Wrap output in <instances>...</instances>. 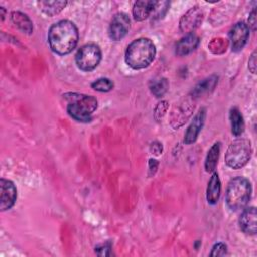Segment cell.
Listing matches in <instances>:
<instances>
[{
	"label": "cell",
	"mask_w": 257,
	"mask_h": 257,
	"mask_svg": "<svg viewBox=\"0 0 257 257\" xmlns=\"http://www.w3.org/2000/svg\"><path fill=\"white\" fill-rule=\"evenodd\" d=\"M0 11H1V19L4 20V17H5V9H4V7H0Z\"/></svg>",
	"instance_id": "cell-30"
},
{
	"label": "cell",
	"mask_w": 257,
	"mask_h": 257,
	"mask_svg": "<svg viewBox=\"0 0 257 257\" xmlns=\"http://www.w3.org/2000/svg\"><path fill=\"white\" fill-rule=\"evenodd\" d=\"M240 229L247 235L256 234V209L255 207L244 208L239 218Z\"/></svg>",
	"instance_id": "cell-12"
},
{
	"label": "cell",
	"mask_w": 257,
	"mask_h": 257,
	"mask_svg": "<svg viewBox=\"0 0 257 257\" xmlns=\"http://www.w3.org/2000/svg\"><path fill=\"white\" fill-rule=\"evenodd\" d=\"M150 151L153 155L155 156H159L162 154L163 152V146L161 143L159 142H154L151 144V147H150Z\"/></svg>",
	"instance_id": "cell-27"
},
{
	"label": "cell",
	"mask_w": 257,
	"mask_h": 257,
	"mask_svg": "<svg viewBox=\"0 0 257 257\" xmlns=\"http://www.w3.org/2000/svg\"><path fill=\"white\" fill-rule=\"evenodd\" d=\"M110 249H111V246L109 243L101 244L95 247V253L99 256H109L111 254Z\"/></svg>",
	"instance_id": "cell-25"
},
{
	"label": "cell",
	"mask_w": 257,
	"mask_h": 257,
	"mask_svg": "<svg viewBox=\"0 0 257 257\" xmlns=\"http://www.w3.org/2000/svg\"><path fill=\"white\" fill-rule=\"evenodd\" d=\"M217 83H218V76H216V75L209 76V77L203 79L202 81H200L193 88L191 93H192L193 97H200L201 95L212 91L215 88Z\"/></svg>",
	"instance_id": "cell-17"
},
{
	"label": "cell",
	"mask_w": 257,
	"mask_h": 257,
	"mask_svg": "<svg viewBox=\"0 0 257 257\" xmlns=\"http://www.w3.org/2000/svg\"><path fill=\"white\" fill-rule=\"evenodd\" d=\"M79 33L76 25L67 19L52 24L48 30L47 39L51 50L59 55L70 53L77 45Z\"/></svg>",
	"instance_id": "cell-1"
},
{
	"label": "cell",
	"mask_w": 257,
	"mask_h": 257,
	"mask_svg": "<svg viewBox=\"0 0 257 257\" xmlns=\"http://www.w3.org/2000/svg\"><path fill=\"white\" fill-rule=\"evenodd\" d=\"M91 88L99 92H108L113 88V82L109 78L101 77L91 83Z\"/></svg>",
	"instance_id": "cell-22"
},
{
	"label": "cell",
	"mask_w": 257,
	"mask_h": 257,
	"mask_svg": "<svg viewBox=\"0 0 257 257\" xmlns=\"http://www.w3.org/2000/svg\"><path fill=\"white\" fill-rule=\"evenodd\" d=\"M251 154L250 141L244 138L236 139L229 145L225 153V163L232 169H241L249 162Z\"/></svg>",
	"instance_id": "cell-5"
},
{
	"label": "cell",
	"mask_w": 257,
	"mask_h": 257,
	"mask_svg": "<svg viewBox=\"0 0 257 257\" xmlns=\"http://www.w3.org/2000/svg\"><path fill=\"white\" fill-rule=\"evenodd\" d=\"M250 28L248 24L243 21L237 22L233 25V27L229 31V40L231 44V48L234 52L241 51L247 43L249 38Z\"/></svg>",
	"instance_id": "cell-8"
},
{
	"label": "cell",
	"mask_w": 257,
	"mask_h": 257,
	"mask_svg": "<svg viewBox=\"0 0 257 257\" xmlns=\"http://www.w3.org/2000/svg\"><path fill=\"white\" fill-rule=\"evenodd\" d=\"M203 12L199 7L189 9L180 20V29L184 33H192L202 22Z\"/></svg>",
	"instance_id": "cell-10"
},
{
	"label": "cell",
	"mask_w": 257,
	"mask_h": 257,
	"mask_svg": "<svg viewBox=\"0 0 257 257\" xmlns=\"http://www.w3.org/2000/svg\"><path fill=\"white\" fill-rule=\"evenodd\" d=\"M12 22L23 32L30 34L33 31V24L30 18L23 12L12 11L11 12Z\"/></svg>",
	"instance_id": "cell-18"
},
{
	"label": "cell",
	"mask_w": 257,
	"mask_h": 257,
	"mask_svg": "<svg viewBox=\"0 0 257 257\" xmlns=\"http://www.w3.org/2000/svg\"><path fill=\"white\" fill-rule=\"evenodd\" d=\"M229 118H230L232 134L236 137L241 136L245 130V122H244L243 115L238 107H232L230 109Z\"/></svg>",
	"instance_id": "cell-16"
},
{
	"label": "cell",
	"mask_w": 257,
	"mask_h": 257,
	"mask_svg": "<svg viewBox=\"0 0 257 257\" xmlns=\"http://www.w3.org/2000/svg\"><path fill=\"white\" fill-rule=\"evenodd\" d=\"M256 63H257V61H256V50H254L253 53L251 54L249 60H248V68L253 74L256 73V66H257Z\"/></svg>",
	"instance_id": "cell-26"
},
{
	"label": "cell",
	"mask_w": 257,
	"mask_h": 257,
	"mask_svg": "<svg viewBox=\"0 0 257 257\" xmlns=\"http://www.w3.org/2000/svg\"><path fill=\"white\" fill-rule=\"evenodd\" d=\"M0 210L4 212L14 206L17 198V190L12 181L4 178L0 180Z\"/></svg>",
	"instance_id": "cell-9"
},
{
	"label": "cell",
	"mask_w": 257,
	"mask_h": 257,
	"mask_svg": "<svg viewBox=\"0 0 257 257\" xmlns=\"http://www.w3.org/2000/svg\"><path fill=\"white\" fill-rule=\"evenodd\" d=\"M131 20L126 13L118 12L113 15L108 26V36L113 41L122 39L130 30Z\"/></svg>",
	"instance_id": "cell-7"
},
{
	"label": "cell",
	"mask_w": 257,
	"mask_h": 257,
	"mask_svg": "<svg viewBox=\"0 0 257 257\" xmlns=\"http://www.w3.org/2000/svg\"><path fill=\"white\" fill-rule=\"evenodd\" d=\"M252 194V186L248 179L236 177L232 179L226 190V204L233 210H243L249 204Z\"/></svg>",
	"instance_id": "cell-4"
},
{
	"label": "cell",
	"mask_w": 257,
	"mask_h": 257,
	"mask_svg": "<svg viewBox=\"0 0 257 257\" xmlns=\"http://www.w3.org/2000/svg\"><path fill=\"white\" fill-rule=\"evenodd\" d=\"M168 106H169V103L168 101L166 100H162L161 102L158 103V105L156 106L155 108V112H154V116L156 118V120H160L163 118V116L165 115V113L167 112V109H168Z\"/></svg>",
	"instance_id": "cell-23"
},
{
	"label": "cell",
	"mask_w": 257,
	"mask_h": 257,
	"mask_svg": "<svg viewBox=\"0 0 257 257\" xmlns=\"http://www.w3.org/2000/svg\"><path fill=\"white\" fill-rule=\"evenodd\" d=\"M205 118H206V109L200 108L185 133V136H184L185 144L190 145V144H193L194 142H196V140L204 125Z\"/></svg>",
	"instance_id": "cell-11"
},
{
	"label": "cell",
	"mask_w": 257,
	"mask_h": 257,
	"mask_svg": "<svg viewBox=\"0 0 257 257\" xmlns=\"http://www.w3.org/2000/svg\"><path fill=\"white\" fill-rule=\"evenodd\" d=\"M40 9L48 16L58 14L66 6V1H40L37 3Z\"/></svg>",
	"instance_id": "cell-20"
},
{
	"label": "cell",
	"mask_w": 257,
	"mask_h": 257,
	"mask_svg": "<svg viewBox=\"0 0 257 257\" xmlns=\"http://www.w3.org/2000/svg\"><path fill=\"white\" fill-rule=\"evenodd\" d=\"M67 101V113L74 120L79 122H89L91 115L97 108L95 97L77 92H67L63 94Z\"/></svg>",
	"instance_id": "cell-3"
},
{
	"label": "cell",
	"mask_w": 257,
	"mask_h": 257,
	"mask_svg": "<svg viewBox=\"0 0 257 257\" xmlns=\"http://www.w3.org/2000/svg\"><path fill=\"white\" fill-rule=\"evenodd\" d=\"M248 23H249L248 27L249 28L251 27L252 30L255 31L256 30V10L255 9H253L252 12L250 13L249 18H248Z\"/></svg>",
	"instance_id": "cell-28"
},
{
	"label": "cell",
	"mask_w": 257,
	"mask_h": 257,
	"mask_svg": "<svg viewBox=\"0 0 257 257\" xmlns=\"http://www.w3.org/2000/svg\"><path fill=\"white\" fill-rule=\"evenodd\" d=\"M158 168V162L155 159H150L149 162V176H154Z\"/></svg>",
	"instance_id": "cell-29"
},
{
	"label": "cell",
	"mask_w": 257,
	"mask_h": 257,
	"mask_svg": "<svg viewBox=\"0 0 257 257\" xmlns=\"http://www.w3.org/2000/svg\"><path fill=\"white\" fill-rule=\"evenodd\" d=\"M199 42L200 39L194 32L186 34L177 42L175 49L176 54L179 56H184L193 52L198 47Z\"/></svg>",
	"instance_id": "cell-13"
},
{
	"label": "cell",
	"mask_w": 257,
	"mask_h": 257,
	"mask_svg": "<svg viewBox=\"0 0 257 257\" xmlns=\"http://www.w3.org/2000/svg\"><path fill=\"white\" fill-rule=\"evenodd\" d=\"M157 5V1L142 0L135 2L133 6V16L136 21H143L147 19L154 11Z\"/></svg>",
	"instance_id": "cell-14"
},
{
	"label": "cell",
	"mask_w": 257,
	"mask_h": 257,
	"mask_svg": "<svg viewBox=\"0 0 257 257\" xmlns=\"http://www.w3.org/2000/svg\"><path fill=\"white\" fill-rule=\"evenodd\" d=\"M220 149H221V143L216 142L208 151V154L206 156L205 160V170L208 173H213L217 167L219 155H220Z\"/></svg>",
	"instance_id": "cell-19"
},
{
	"label": "cell",
	"mask_w": 257,
	"mask_h": 257,
	"mask_svg": "<svg viewBox=\"0 0 257 257\" xmlns=\"http://www.w3.org/2000/svg\"><path fill=\"white\" fill-rule=\"evenodd\" d=\"M156 56V46L147 37H141L132 41L126 47L124 59L126 64L133 69H143L148 67Z\"/></svg>",
	"instance_id": "cell-2"
},
{
	"label": "cell",
	"mask_w": 257,
	"mask_h": 257,
	"mask_svg": "<svg viewBox=\"0 0 257 257\" xmlns=\"http://www.w3.org/2000/svg\"><path fill=\"white\" fill-rule=\"evenodd\" d=\"M226 254H227V246L222 242L216 243L213 246L212 251L210 253L211 256H224Z\"/></svg>",
	"instance_id": "cell-24"
},
{
	"label": "cell",
	"mask_w": 257,
	"mask_h": 257,
	"mask_svg": "<svg viewBox=\"0 0 257 257\" xmlns=\"http://www.w3.org/2000/svg\"><path fill=\"white\" fill-rule=\"evenodd\" d=\"M150 90L152 94H154L156 97L160 98L162 97L169 89V81L165 77H159L156 79H153L150 82Z\"/></svg>",
	"instance_id": "cell-21"
},
{
	"label": "cell",
	"mask_w": 257,
	"mask_h": 257,
	"mask_svg": "<svg viewBox=\"0 0 257 257\" xmlns=\"http://www.w3.org/2000/svg\"><path fill=\"white\" fill-rule=\"evenodd\" d=\"M101 60V50L95 43L82 45L75 54V63L80 70L91 71L96 68Z\"/></svg>",
	"instance_id": "cell-6"
},
{
	"label": "cell",
	"mask_w": 257,
	"mask_h": 257,
	"mask_svg": "<svg viewBox=\"0 0 257 257\" xmlns=\"http://www.w3.org/2000/svg\"><path fill=\"white\" fill-rule=\"evenodd\" d=\"M221 194V182L219 175L216 172H213V175L211 176L208 186H207V191H206V198L209 204L215 205L219 201Z\"/></svg>",
	"instance_id": "cell-15"
}]
</instances>
